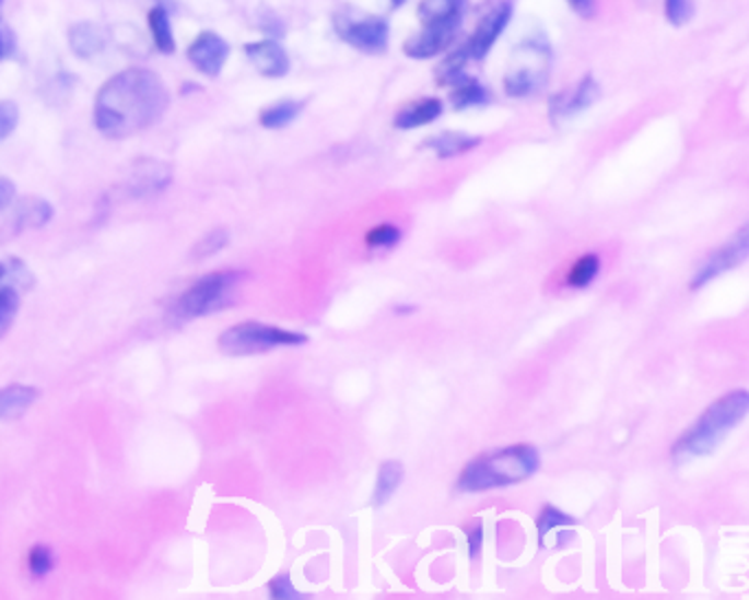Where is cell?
<instances>
[{
    "mask_svg": "<svg viewBox=\"0 0 749 600\" xmlns=\"http://www.w3.org/2000/svg\"><path fill=\"white\" fill-rule=\"evenodd\" d=\"M169 108L165 82L148 69H126L97 93L95 126L108 139H128L163 119Z\"/></svg>",
    "mask_w": 749,
    "mask_h": 600,
    "instance_id": "cell-1",
    "label": "cell"
},
{
    "mask_svg": "<svg viewBox=\"0 0 749 600\" xmlns=\"http://www.w3.org/2000/svg\"><path fill=\"white\" fill-rule=\"evenodd\" d=\"M541 469V454L530 445H513L483 454L468 462L459 478L457 489L464 493H483L526 482Z\"/></svg>",
    "mask_w": 749,
    "mask_h": 600,
    "instance_id": "cell-2",
    "label": "cell"
},
{
    "mask_svg": "<svg viewBox=\"0 0 749 600\" xmlns=\"http://www.w3.org/2000/svg\"><path fill=\"white\" fill-rule=\"evenodd\" d=\"M749 410L747 389H736L718 400L697 419V423L672 445V458L677 462H688L694 458L710 456L725 436L740 425Z\"/></svg>",
    "mask_w": 749,
    "mask_h": 600,
    "instance_id": "cell-3",
    "label": "cell"
},
{
    "mask_svg": "<svg viewBox=\"0 0 749 600\" xmlns=\"http://www.w3.org/2000/svg\"><path fill=\"white\" fill-rule=\"evenodd\" d=\"M246 280L248 273L235 269L207 273L176 299L174 315L180 319H198L224 310L235 302L237 291Z\"/></svg>",
    "mask_w": 749,
    "mask_h": 600,
    "instance_id": "cell-4",
    "label": "cell"
},
{
    "mask_svg": "<svg viewBox=\"0 0 749 600\" xmlns=\"http://www.w3.org/2000/svg\"><path fill=\"white\" fill-rule=\"evenodd\" d=\"M308 337L304 332H293L258 321H244L226 328L218 339V348L229 356H248L282 345H304Z\"/></svg>",
    "mask_w": 749,
    "mask_h": 600,
    "instance_id": "cell-5",
    "label": "cell"
},
{
    "mask_svg": "<svg viewBox=\"0 0 749 600\" xmlns=\"http://www.w3.org/2000/svg\"><path fill=\"white\" fill-rule=\"evenodd\" d=\"M550 73V47L543 40H530L519 47L513 67L504 80L511 97H528L541 91Z\"/></svg>",
    "mask_w": 749,
    "mask_h": 600,
    "instance_id": "cell-6",
    "label": "cell"
},
{
    "mask_svg": "<svg viewBox=\"0 0 749 600\" xmlns=\"http://www.w3.org/2000/svg\"><path fill=\"white\" fill-rule=\"evenodd\" d=\"M335 30L341 40L365 54H381L389 43V25L381 16L343 10L335 16Z\"/></svg>",
    "mask_w": 749,
    "mask_h": 600,
    "instance_id": "cell-7",
    "label": "cell"
},
{
    "mask_svg": "<svg viewBox=\"0 0 749 600\" xmlns=\"http://www.w3.org/2000/svg\"><path fill=\"white\" fill-rule=\"evenodd\" d=\"M747 256H749V227L745 225L699 267V271L690 280V289L697 291L705 286L707 282H712L714 278L740 267L747 260Z\"/></svg>",
    "mask_w": 749,
    "mask_h": 600,
    "instance_id": "cell-8",
    "label": "cell"
},
{
    "mask_svg": "<svg viewBox=\"0 0 749 600\" xmlns=\"http://www.w3.org/2000/svg\"><path fill=\"white\" fill-rule=\"evenodd\" d=\"M513 16V5L511 0H496L485 12V16L479 21L472 38L468 45L461 49V56L466 60H483L496 38L502 36V32L508 27V21Z\"/></svg>",
    "mask_w": 749,
    "mask_h": 600,
    "instance_id": "cell-9",
    "label": "cell"
},
{
    "mask_svg": "<svg viewBox=\"0 0 749 600\" xmlns=\"http://www.w3.org/2000/svg\"><path fill=\"white\" fill-rule=\"evenodd\" d=\"M172 183V167L156 158H139L126 183L121 185V191L128 198H148L165 191V187Z\"/></svg>",
    "mask_w": 749,
    "mask_h": 600,
    "instance_id": "cell-10",
    "label": "cell"
},
{
    "mask_svg": "<svg viewBox=\"0 0 749 600\" xmlns=\"http://www.w3.org/2000/svg\"><path fill=\"white\" fill-rule=\"evenodd\" d=\"M187 58L202 75L218 78L229 58V45L218 34L204 32L189 45Z\"/></svg>",
    "mask_w": 749,
    "mask_h": 600,
    "instance_id": "cell-11",
    "label": "cell"
},
{
    "mask_svg": "<svg viewBox=\"0 0 749 600\" xmlns=\"http://www.w3.org/2000/svg\"><path fill=\"white\" fill-rule=\"evenodd\" d=\"M598 97H600V89H598L596 80L592 75H587L574 89L563 91L550 99V117L554 123L570 119V117L587 110L589 106H594Z\"/></svg>",
    "mask_w": 749,
    "mask_h": 600,
    "instance_id": "cell-12",
    "label": "cell"
},
{
    "mask_svg": "<svg viewBox=\"0 0 749 600\" xmlns=\"http://www.w3.org/2000/svg\"><path fill=\"white\" fill-rule=\"evenodd\" d=\"M244 54L265 78H284L291 69L289 54L278 40H260L246 45Z\"/></svg>",
    "mask_w": 749,
    "mask_h": 600,
    "instance_id": "cell-13",
    "label": "cell"
},
{
    "mask_svg": "<svg viewBox=\"0 0 749 600\" xmlns=\"http://www.w3.org/2000/svg\"><path fill=\"white\" fill-rule=\"evenodd\" d=\"M457 30H448V27H426L422 25L420 34L411 36L405 43V54L413 60H429L440 56L442 51H446L455 38Z\"/></svg>",
    "mask_w": 749,
    "mask_h": 600,
    "instance_id": "cell-14",
    "label": "cell"
},
{
    "mask_svg": "<svg viewBox=\"0 0 749 600\" xmlns=\"http://www.w3.org/2000/svg\"><path fill=\"white\" fill-rule=\"evenodd\" d=\"M466 10V0H422L418 19L426 27L459 30Z\"/></svg>",
    "mask_w": 749,
    "mask_h": 600,
    "instance_id": "cell-15",
    "label": "cell"
},
{
    "mask_svg": "<svg viewBox=\"0 0 749 600\" xmlns=\"http://www.w3.org/2000/svg\"><path fill=\"white\" fill-rule=\"evenodd\" d=\"M40 398L38 387L34 385H23V383H12L8 387L0 389V421H19L25 416L36 400Z\"/></svg>",
    "mask_w": 749,
    "mask_h": 600,
    "instance_id": "cell-16",
    "label": "cell"
},
{
    "mask_svg": "<svg viewBox=\"0 0 749 600\" xmlns=\"http://www.w3.org/2000/svg\"><path fill=\"white\" fill-rule=\"evenodd\" d=\"M56 210L45 198L38 196H27L14 210V225L16 230H43L51 223Z\"/></svg>",
    "mask_w": 749,
    "mask_h": 600,
    "instance_id": "cell-17",
    "label": "cell"
},
{
    "mask_svg": "<svg viewBox=\"0 0 749 600\" xmlns=\"http://www.w3.org/2000/svg\"><path fill=\"white\" fill-rule=\"evenodd\" d=\"M440 115H442V102L437 97H424L420 102H413V104L405 106L396 115L394 123L400 130H413V128H420V126H426V123L435 121Z\"/></svg>",
    "mask_w": 749,
    "mask_h": 600,
    "instance_id": "cell-18",
    "label": "cell"
},
{
    "mask_svg": "<svg viewBox=\"0 0 749 600\" xmlns=\"http://www.w3.org/2000/svg\"><path fill=\"white\" fill-rule=\"evenodd\" d=\"M405 480V467L398 460H387L381 464L378 469V478H376V486H374V495H372V506L381 508L385 506L394 493L400 489Z\"/></svg>",
    "mask_w": 749,
    "mask_h": 600,
    "instance_id": "cell-19",
    "label": "cell"
},
{
    "mask_svg": "<svg viewBox=\"0 0 749 600\" xmlns=\"http://www.w3.org/2000/svg\"><path fill=\"white\" fill-rule=\"evenodd\" d=\"M481 143L479 137H470L464 132H442L437 137H431L424 141V148H431L440 158H453L457 154H464Z\"/></svg>",
    "mask_w": 749,
    "mask_h": 600,
    "instance_id": "cell-20",
    "label": "cell"
},
{
    "mask_svg": "<svg viewBox=\"0 0 749 600\" xmlns=\"http://www.w3.org/2000/svg\"><path fill=\"white\" fill-rule=\"evenodd\" d=\"M69 43L71 49L80 56V58H91L95 54L102 51L104 47V34L100 32V27H95L93 23H78L75 27H71L69 32Z\"/></svg>",
    "mask_w": 749,
    "mask_h": 600,
    "instance_id": "cell-21",
    "label": "cell"
},
{
    "mask_svg": "<svg viewBox=\"0 0 749 600\" xmlns=\"http://www.w3.org/2000/svg\"><path fill=\"white\" fill-rule=\"evenodd\" d=\"M302 110H304V102H295V99L278 102L260 113V123L269 130H280L293 123L302 115Z\"/></svg>",
    "mask_w": 749,
    "mask_h": 600,
    "instance_id": "cell-22",
    "label": "cell"
},
{
    "mask_svg": "<svg viewBox=\"0 0 749 600\" xmlns=\"http://www.w3.org/2000/svg\"><path fill=\"white\" fill-rule=\"evenodd\" d=\"M453 93H450V104L461 110L468 106H479L488 102V91L483 86H479L475 80H470L468 75L459 78L455 84H450Z\"/></svg>",
    "mask_w": 749,
    "mask_h": 600,
    "instance_id": "cell-23",
    "label": "cell"
},
{
    "mask_svg": "<svg viewBox=\"0 0 749 600\" xmlns=\"http://www.w3.org/2000/svg\"><path fill=\"white\" fill-rule=\"evenodd\" d=\"M148 23H150V32H152V38H154V45L161 54H174L176 49V43H174V34H172V23H169V16L163 8H154L148 16Z\"/></svg>",
    "mask_w": 749,
    "mask_h": 600,
    "instance_id": "cell-24",
    "label": "cell"
},
{
    "mask_svg": "<svg viewBox=\"0 0 749 600\" xmlns=\"http://www.w3.org/2000/svg\"><path fill=\"white\" fill-rule=\"evenodd\" d=\"M600 273V258L596 254H585L574 262L567 273V284L572 289H587Z\"/></svg>",
    "mask_w": 749,
    "mask_h": 600,
    "instance_id": "cell-25",
    "label": "cell"
},
{
    "mask_svg": "<svg viewBox=\"0 0 749 600\" xmlns=\"http://www.w3.org/2000/svg\"><path fill=\"white\" fill-rule=\"evenodd\" d=\"M565 526H578V519L563 513L561 508L546 504L541 510V517L537 521V534H539V543H546V537L554 530V528H565Z\"/></svg>",
    "mask_w": 749,
    "mask_h": 600,
    "instance_id": "cell-26",
    "label": "cell"
},
{
    "mask_svg": "<svg viewBox=\"0 0 749 600\" xmlns=\"http://www.w3.org/2000/svg\"><path fill=\"white\" fill-rule=\"evenodd\" d=\"M229 240H231L229 232H226L224 227H215V230L207 232V234L194 245L191 258H194V260H207V258L220 254V251L229 245Z\"/></svg>",
    "mask_w": 749,
    "mask_h": 600,
    "instance_id": "cell-27",
    "label": "cell"
},
{
    "mask_svg": "<svg viewBox=\"0 0 749 600\" xmlns=\"http://www.w3.org/2000/svg\"><path fill=\"white\" fill-rule=\"evenodd\" d=\"M21 310V295L14 286L0 289V339H3L10 328L14 326V319Z\"/></svg>",
    "mask_w": 749,
    "mask_h": 600,
    "instance_id": "cell-28",
    "label": "cell"
},
{
    "mask_svg": "<svg viewBox=\"0 0 749 600\" xmlns=\"http://www.w3.org/2000/svg\"><path fill=\"white\" fill-rule=\"evenodd\" d=\"M402 238V232L400 227L396 225H376L367 232L365 236V245L370 249H387V247H394L396 243H400Z\"/></svg>",
    "mask_w": 749,
    "mask_h": 600,
    "instance_id": "cell-29",
    "label": "cell"
},
{
    "mask_svg": "<svg viewBox=\"0 0 749 600\" xmlns=\"http://www.w3.org/2000/svg\"><path fill=\"white\" fill-rule=\"evenodd\" d=\"M56 567V554L49 545L36 543L30 552V569L36 578H45Z\"/></svg>",
    "mask_w": 749,
    "mask_h": 600,
    "instance_id": "cell-30",
    "label": "cell"
},
{
    "mask_svg": "<svg viewBox=\"0 0 749 600\" xmlns=\"http://www.w3.org/2000/svg\"><path fill=\"white\" fill-rule=\"evenodd\" d=\"M21 119V110L14 102L3 99L0 102V141H5L19 126Z\"/></svg>",
    "mask_w": 749,
    "mask_h": 600,
    "instance_id": "cell-31",
    "label": "cell"
},
{
    "mask_svg": "<svg viewBox=\"0 0 749 600\" xmlns=\"http://www.w3.org/2000/svg\"><path fill=\"white\" fill-rule=\"evenodd\" d=\"M664 10L672 25H686L692 19V0H664Z\"/></svg>",
    "mask_w": 749,
    "mask_h": 600,
    "instance_id": "cell-32",
    "label": "cell"
},
{
    "mask_svg": "<svg viewBox=\"0 0 749 600\" xmlns=\"http://www.w3.org/2000/svg\"><path fill=\"white\" fill-rule=\"evenodd\" d=\"M269 591H271L273 598H302V593L293 587L289 574L276 576V578L269 583Z\"/></svg>",
    "mask_w": 749,
    "mask_h": 600,
    "instance_id": "cell-33",
    "label": "cell"
},
{
    "mask_svg": "<svg viewBox=\"0 0 749 600\" xmlns=\"http://www.w3.org/2000/svg\"><path fill=\"white\" fill-rule=\"evenodd\" d=\"M16 200V185L8 176H0V214L8 212Z\"/></svg>",
    "mask_w": 749,
    "mask_h": 600,
    "instance_id": "cell-34",
    "label": "cell"
},
{
    "mask_svg": "<svg viewBox=\"0 0 749 600\" xmlns=\"http://www.w3.org/2000/svg\"><path fill=\"white\" fill-rule=\"evenodd\" d=\"M14 49H16V36L3 21H0V62L10 58Z\"/></svg>",
    "mask_w": 749,
    "mask_h": 600,
    "instance_id": "cell-35",
    "label": "cell"
},
{
    "mask_svg": "<svg viewBox=\"0 0 749 600\" xmlns=\"http://www.w3.org/2000/svg\"><path fill=\"white\" fill-rule=\"evenodd\" d=\"M464 532H466V541H468V554H470V556H477V554H479V548H481V541H483L481 521H475V523L466 526Z\"/></svg>",
    "mask_w": 749,
    "mask_h": 600,
    "instance_id": "cell-36",
    "label": "cell"
},
{
    "mask_svg": "<svg viewBox=\"0 0 749 600\" xmlns=\"http://www.w3.org/2000/svg\"><path fill=\"white\" fill-rule=\"evenodd\" d=\"M594 3H596V0H570L572 10L578 12L581 16H589L594 12Z\"/></svg>",
    "mask_w": 749,
    "mask_h": 600,
    "instance_id": "cell-37",
    "label": "cell"
},
{
    "mask_svg": "<svg viewBox=\"0 0 749 600\" xmlns=\"http://www.w3.org/2000/svg\"><path fill=\"white\" fill-rule=\"evenodd\" d=\"M398 315H407V313H413L416 310V306H396L394 308Z\"/></svg>",
    "mask_w": 749,
    "mask_h": 600,
    "instance_id": "cell-38",
    "label": "cell"
},
{
    "mask_svg": "<svg viewBox=\"0 0 749 600\" xmlns=\"http://www.w3.org/2000/svg\"><path fill=\"white\" fill-rule=\"evenodd\" d=\"M8 278V267L3 264V262H0V282H3Z\"/></svg>",
    "mask_w": 749,
    "mask_h": 600,
    "instance_id": "cell-39",
    "label": "cell"
},
{
    "mask_svg": "<svg viewBox=\"0 0 749 600\" xmlns=\"http://www.w3.org/2000/svg\"><path fill=\"white\" fill-rule=\"evenodd\" d=\"M389 5L396 10V8H402L405 5V0H389Z\"/></svg>",
    "mask_w": 749,
    "mask_h": 600,
    "instance_id": "cell-40",
    "label": "cell"
},
{
    "mask_svg": "<svg viewBox=\"0 0 749 600\" xmlns=\"http://www.w3.org/2000/svg\"><path fill=\"white\" fill-rule=\"evenodd\" d=\"M0 8H3V0H0Z\"/></svg>",
    "mask_w": 749,
    "mask_h": 600,
    "instance_id": "cell-41",
    "label": "cell"
}]
</instances>
